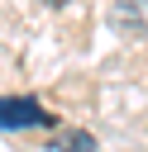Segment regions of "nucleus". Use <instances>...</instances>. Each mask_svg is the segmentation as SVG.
<instances>
[{
  "label": "nucleus",
  "instance_id": "4",
  "mask_svg": "<svg viewBox=\"0 0 148 152\" xmlns=\"http://www.w3.org/2000/svg\"><path fill=\"white\" fill-rule=\"evenodd\" d=\"M43 5H67V0H43Z\"/></svg>",
  "mask_w": 148,
  "mask_h": 152
},
{
  "label": "nucleus",
  "instance_id": "2",
  "mask_svg": "<svg viewBox=\"0 0 148 152\" xmlns=\"http://www.w3.org/2000/svg\"><path fill=\"white\" fill-rule=\"evenodd\" d=\"M110 24L129 38H148V0H115Z\"/></svg>",
  "mask_w": 148,
  "mask_h": 152
},
{
  "label": "nucleus",
  "instance_id": "3",
  "mask_svg": "<svg viewBox=\"0 0 148 152\" xmlns=\"http://www.w3.org/2000/svg\"><path fill=\"white\" fill-rule=\"evenodd\" d=\"M91 147H95V142H91L86 133H62V138L53 142V152H91Z\"/></svg>",
  "mask_w": 148,
  "mask_h": 152
},
{
  "label": "nucleus",
  "instance_id": "1",
  "mask_svg": "<svg viewBox=\"0 0 148 152\" xmlns=\"http://www.w3.org/2000/svg\"><path fill=\"white\" fill-rule=\"evenodd\" d=\"M43 124H53V114L38 100H19V95L0 100V128H43Z\"/></svg>",
  "mask_w": 148,
  "mask_h": 152
}]
</instances>
